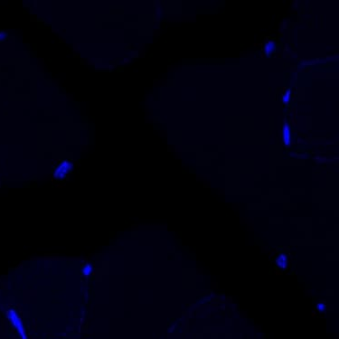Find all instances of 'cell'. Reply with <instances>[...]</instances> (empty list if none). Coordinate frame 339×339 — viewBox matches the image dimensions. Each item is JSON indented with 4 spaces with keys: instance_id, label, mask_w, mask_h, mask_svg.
<instances>
[{
    "instance_id": "1",
    "label": "cell",
    "mask_w": 339,
    "mask_h": 339,
    "mask_svg": "<svg viewBox=\"0 0 339 339\" xmlns=\"http://www.w3.org/2000/svg\"><path fill=\"white\" fill-rule=\"evenodd\" d=\"M8 318L10 319V321L12 322V324L14 325V326L17 329L18 333L20 334L22 339H26L24 326H23V324L21 322V319L18 317L17 313H16L14 310H8Z\"/></svg>"
},
{
    "instance_id": "2",
    "label": "cell",
    "mask_w": 339,
    "mask_h": 339,
    "mask_svg": "<svg viewBox=\"0 0 339 339\" xmlns=\"http://www.w3.org/2000/svg\"><path fill=\"white\" fill-rule=\"evenodd\" d=\"M71 166H72V165H71L70 163H68L66 161L63 162V163L57 168V170L55 171L54 176H55L56 178H62V177H63V176L66 175L67 172L71 169Z\"/></svg>"
},
{
    "instance_id": "3",
    "label": "cell",
    "mask_w": 339,
    "mask_h": 339,
    "mask_svg": "<svg viewBox=\"0 0 339 339\" xmlns=\"http://www.w3.org/2000/svg\"><path fill=\"white\" fill-rule=\"evenodd\" d=\"M283 140L285 142L286 145H290V127L287 123L284 125V129H283Z\"/></svg>"
},
{
    "instance_id": "4",
    "label": "cell",
    "mask_w": 339,
    "mask_h": 339,
    "mask_svg": "<svg viewBox=\"0 0 339 339\" xmlns=\"http://www.w3.org/2000/svg\"><path fill=\"white\" fill-rule=\"evenodd\" d=\"M275 49H276V45H275V43L273 41H268L265 43L264 52L266 54L271 53Z\"/></svg>"
},
{
    "instance_id": "5",
    "label": "cell",
    "mask_w": 339,
    "mask_h": 339,
    "mask_svg": "<svg viewBox=\"0 0 339 339\" xmlns=\"http://www.w3.org/2000/svg\"><path fill=\"white\" fill-rule=\"evenodd\" d=\"M91 271H92V267L90 264H86L83 267V272L85 276H89L90 273L91 272Z\"/></svg>"
},
{
    "instance_id": "6",
    "label": "cell",
    "mask_w": 339,
    "mask_h": 339,
    "mask_svg": "<svg viewBox=\"0 0 339 339\" xmlns=\"http://www.w3.org/2000/svg\"><path fill=\"white\" fill-rule=\"evenodd\" d=\"M290 90L289 89V90H287V91L285 92V94L282 96V99L284 100V102H288V101L290 100Z\"/></svg>"
}]
</instances>
